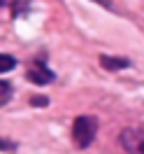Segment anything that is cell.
Instances as JSON below:
<instances>
[{
  "label": "cell",
  "mask_w": 144,
  "mask_h": 154,
  "mask_svg": "<svg viewBox=\"0 0 144 154\" xmlns=\"http://www.w3.org/2000/svg\"><path fill=\"white\" fill-rule=\"evenodd\" d=\"M96 133H98L96 117L81 115V117L75 119V124H72V140H75V145H77L79 149H84V147H88V145L93 143Z\"/></svg>",
  "instance_id": "obj_1"
},
{
  "label": "cell",
  "mask_w": 144,
  "mask_h": 154,
  "mask_svg": "<svg viewBox=\"0 0 144 154\" xmlns=\"http://www.w3.org/2000/svg\"><path fill=\"white\" fill-rule=\"evenodd\" d=\"M26 77H28L33 84L42 87V84H49V82L54 79V72L47 68V63H44L42 58H35V61L28 66V70H26Z\"/></svg>",
  "instance_id": "obj_2"
},
{
  "label": "cell",
  "mask_w": 144,
  "mask_h": 154,
  "mask_svg": "<svg viewBox=\"0 0 144 154\" xmlns=\"http://www.w3.org/2000/svg\"><path fill=\"white\" fill-rule=\"evenodd\" d=\"M121 145L128 154H144V131L125 128L121 133Z\"/></svg>",
  "instance_id": "obj_3"
},
{
  "label": "cell",
  "mask_w": 144,
  "mask_h": 154,
  "mask_svg": "<svg viewBox=\"0 0 144 154\" xmlns=\"http://www.w3.org/2000/svg\"><path fill=\"white\" fill-rule=\"evenodd\" d=\"M100 66L105 70H121V68H128L130 61L121 56H100Z\"/></svg>",
  "instance_id": "obj_4"
},
{
  "label": "cell",
  "mask_w": 144,
  "mask_h": 154,
  "mask_svg": "<svg viewBox=\"0 0 144 154\" xmlns=\"http://www.w3.org/2000/svg\"><path fill=\"white\" fill-rule=\"evenodd\" d=\"M14 66H16L14 56H10V54H2V56H0V72H7V70H12Z\"/></svg>",
  "instance_id": "obj_5"
},
{
  "label": "cell",
  "mask_w": 144,
  "mask_h": 154,
  "mask_svg": "<svg viewBox=\"0 0 144 154\" xmlns=\"http://www.w3.org/2000/svg\"><path fill=\"white\" fill-rule=\"evenodd\" d=\"M10 94H12V87L7 84V79H2V98H0V103H2V105L7 103V98H10Z\"/></svg>",
  "instance_id": "obj_6"
},
{
  "label": "cell",
  "mask_w": 144,
  "mask_h": 154,
  "mask_svg": "<svg viewBox=\"0 0 144 154\" xmlns=\"http://www.w3.org/2000/svg\"><path fill=\"white\" fill-rule=\"evenodd\" d=\"M93 2L102 5V7H107V10H112V0H93Z\"/></svg>",
  "instance_id": "obj_7"
},
{
  "label": "cell",
  "mask_w": 144,
  "mask_h": 154,
  "mask_svg": "<svg viewBox=\"0 0 144 154\" xmlns=\"http://www.w3.org/2000/svg\"><path fill=\"white\" fill-rule=\"evenodd\" d=\"M47 98H33V105H47Z\"/></svg>",
  "instance_id": "obj_8"
}]
</instances>
